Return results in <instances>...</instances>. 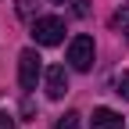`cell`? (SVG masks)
I'll return each instance as SVG.
<instances>
[{
    "label": "cell",
    "instance_id": "6da1fadb",
    "mask_svg": "<svg viewBox=\"0 0 129 129\" xmlns=\"http://www.w3.org/2000/svg\"><path fill=\"white\" fill-rule=\"evenodd\" d=\"M32 40L40 47H57L64 40V22L57 14H47V18H32Z\"/></svg>",
    "mask_w": 129,
    "mask_h": 129
},
{
    "label": "cell",
    "instance_id": "7a4b0ae2",
    "mask_svg": "<svg viewBox=\"0 0 129 129\" xmlns=\"http://www.w3.org/2000/svg\"><path fill=\"white\" fill-rule=\"evenodd\" d=\"M93 57H97V47H93V36H75L68 43V64L75 72H90L93 68Z\"/></svg>",
    "mask_w": 129,
    "mask_h": 129
},
{
    "label": "cell",
    "instance_id": "3957f363",
    "mask_svg": "<svg viewBox=\"0 0 129 129\" xmlns=\"http://www.w3.org/2000/svg\"><path fill=\"white\" fill-rule=\"evenodd\" d=\"M43 57L32 50H22L18 54V83H22V90H36V83H40V72H43V64H40Z\"/></svg>",
    "mask_w": 129,
    "mask_h": 129
},
{
    "label": "cell",
    "instance_id": "277c9868",
    "mask_svg": "<svg viewBox=\"0 0 129 129\" xmlns=\"http://www.w3.org/2000/svg\"><path fill=\"white\" fill-rule=\"evenodd\" d=\"M43 83H47V97H50V101H61V97L68 93V72H64L61 64H50V68L43 72Z\"/></svg>",
    "mask_w": 129,
    "mask_h": 129
},
{
    "label": "cell",
    "instance_id": "5b68a950",
    "mask_svg": "<svg viewBox=\"0 0 129 129\" xmlns=\"http://www.w3.org/2000/svg\"><path fill=\"white\" fill-rule=\"evenodd\" d=\"M90 129H122V115H118V111H111V108H97Z\"/></svg>",
    "mask_w": 129,
    "mask_h": 129
},
{
    "label": "cell",
    "instance_id": "8992f818",
    "mask_svg": "<svg viewBox=\"0 0 129 129\" xmlns=\"http://www.w3.org/2000/svg\"><path fill=\"white\" fill-rule=\"evenodd\" d=\"M111 29H115L118 36L129 43V7H118L115 14H111Z\"/></svg>",
    "mask_w": 129,
    "mask_h": 129
},
{
    "label": "cell",
    "instance_id": "52a82bcc",
    "mask_svg": "<svg viewBox=\"0 0 129 129\" xmlns=\"http://www.w3.org/2000/svg\"><path fill=\"white\" fill-rule=\"evenodd\" d=\"M79 122H83V115H79V111H64V115L54 122V129H79Z\"/></svg>",
    "mask_w": 129,
    "mask_h": 129
},
{
    "label": "cell",
    "instance_id": "ba28073f",
    "mask_svg": "<svg viewBox=\"0 0 129 129\" xmlns=\"http://www.w3.org/2000/svg\"><path fill=\"white\" fill-rule=\"evenodd\" d=\"M36 7H40V0H18V14H22V18H32Z\"/></svg>",
    "mask_w": 129,
    "mask_h": 129
},
{
    "label": "cell",
    "instance_id": "9c48e42d",
    "mask_svg": "<svg viewBox=\"0 0 129 129\" xmlns=\"http://www.w3.org/2000/svg\"><path fill=\"white\" fill-rule=\"evenodd\" d=\"M115 93H118V97H125V101H129V72H122V75L115 79Z\"/></svg>",
    "mask_w": 129,
    "mask_h": 129
},
{
    "label": "cell",
    "instance_id": "30bf717a",
    "mask_svg": "<svg viewBox=\"0 0 129 129\" xmlns=\"http://www.w3.org/2000/svg\"><path fill=\"white\" fill-rule=\"evenodd\" d=\"M72 4H75V14H79V18L90 14V0H72Z\"/></svg>",
    "mask_w": 129,
    "mask_h": 129
},
{
    "label": "cell",
    "instance_id": "8fae6325",
    "mask_svg": "<svg viewBox=\"0 0 129 129\" xmlns=\"http://www.w3.org/2000/svg\"><path fill=\"white\" fill-rule=\"evenodd\" d=\"M0 129H14V118L7 115V111H0Z\"/></svg>",
    "mask_w": 129,
    "mask_h": 129
},
{
    "label": "cell",
    "instance_id": "7c38bea8",
    "mask_svg": "<svg viewBox=\"0 0 129 129\" xmlns=\"http://www.w3.org/2000/svg\"><path fill=\"white\" fill-rule=\"evenodd\" d=\"M57 4H61V0H57Z\"/></svg>",
    "mask_w": 129,
    "mask_h": 129
}]
</instances>
